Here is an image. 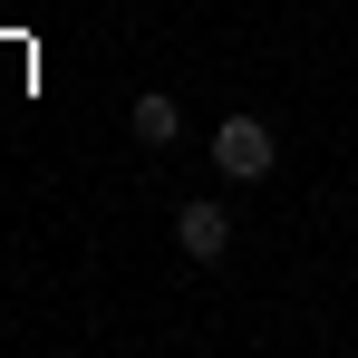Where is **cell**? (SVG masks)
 I'll return each instance as SVG.
<instances>
[{"mask_svg": "<svg viewBox=\"0 0 358 358\" xmlns=\"http://www.w3.org/2000/svg\"><path fill=\"white\" fill-rule=\"evenodd\" d=\"M213 165H223V184H262L271 165H281V136L262 117H223L213 126Z\"/></svg>", "mask_w": 358, "mask_h": 358, "instance_id": "6da1fadb", "label": "cell"}, {"mask_svg": "<svg viewBox=\"0 0 358 358\" xmlns=\"http://www.w3.org/2000/svg\"><path fill=\"white\" fill-rule=\"evenodd\" d=\"M175 242L194 262H223V252H233V213H223V203H175Z\"/></svg>", "mask_w": 358, "mask_h": 358, "instance_id": "7a4b0ae2", "label": "cell"}, {"mask_svg": "<svg viewBox=\"0 0 358 358\" xmlns=\"http://www.w3.org/2000/svg\"><path fill=\"white\" fill-rule=\"evenodd\" d=\"M126 126H136V145H145V155H165V145L184 136V117H175V97H165V87H145V97L126 107Z\"/></svg>", "mask_w": 358, "mask_h": 358, "instance_id": "3957f363", "label": "cell"}]
</instances>
